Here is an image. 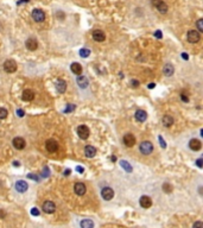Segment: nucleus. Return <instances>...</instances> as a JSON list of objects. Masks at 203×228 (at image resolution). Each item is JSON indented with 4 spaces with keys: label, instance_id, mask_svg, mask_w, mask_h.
<instances>
[{
    "label": "nucleus",
    "instance_id": "f257e3e1",
    "mask_svg": "<svg viewBox=\"0 0 203 228\" xmlns=\"http://www.w3.org/2000/svg\"><path fill=\"white\" fill-rule=\"evenodd\" d=\"M151 1H152V5H153L162 14L167 12V5H166L163 0H151Z\"/></svg>",
    "mask_w": 203,
    "mask_h": 228
},
{
    "label": "nucleus",
    "instance_id": "f03ea898",
    "mask_svg": "<svg viewBox=\"0 0 203 228\" xmlns=\"http://www.w3.org/2000/svg\"><path fill=\"white\" fill-rule=\"evenodd\" d=\"M139 150L143 155H150L153 151V145L150 142H143L139 146Z\"/></svg>",
    "mask_w": 203,
    "mask_h": 228
},
{
    "label": "nucleus",
    "instance_id": "7ed1b4c3",
    "mask_svg": "<svg viewBox=\"0 0 203 228\" xmlns=\"http://www.w3.org/2000/svg\"><path fill=\"white\" fill-rule=\"evenodd\" d=\"M4 70L6 72H10L12 74L17 70V63L14 62L13 59H7L5 63H4Z\"/></svg>",
    "mask_w": 203,
    "mask_h": 228
},
{
    "label": "nucleus",
    "instance_id": "20e7f679",
    "mask_svg": "<svg viewBox=\"0 0 203 228\" xmlns=\"http://www.w3.org/2000/svg\"><path fill=\"white\" fill-rule=\"evenodd\" d=\"M32 18H33L35 22L42 23V22H44V19H45V13H44L42 10H39V8H36V10L32 11Z\"/></svg>",
    "mask_w": 203,
    "mask_h": 228
},
{
    "label": "nucleus",
    "instance_id": "39448f33",
    "mask_svg": "<svg viewBox=\"0 0 203 228\" xmlns=\"http://www.w3.org/2000/svg\"><path fill=\"white\" fill-rule=\"evenodd\" d=\"M187 38H188V41H189L190 43H197L200 41L201 36H200V32H198V31H196V30H190L189 32H188V35H187Z\"/></svg>",
    "mask_w": 203,
    "mask_h": 228
},
{
    "label": "nucleus",
    "instance_id": "423d86ee",
    "mask_svg": "<svg viewBox=\"0 0 203 228\" xmlns=\"http://www.w3.org/2000/svg\"><path fill=\"white\" fill-rule=\"evenodd\" d=\"M43 212H45L46 214H52L56 210V206H55L54 202H51V201H45L44 203H43Z\"/></svg>",
    "mask_w": 203,
    "mask_h": 228
},
{
    "label": "nucleus",
    "instance_id": "0eeeda50",
    "mask_svg": "<svg viewBox=\"0 0 203 228\" xmlns=\"http://www.w3.org/2000/svg\"><path fill=\"white\" fill-rule=\"evenodd\" d=\"M77 134H79V137H80L81 139H87V138L89 137V134H90L89 128L87 127L86 125L79 126V128H77Z\"/></svg>",
    "mask_w": 203,
    "mask_h": 228
},
{
    "label": "nucleus",
    "instance_id": "6e6552de",
    "mask_svg": "<svg viewBox=\"0 0 203 228\" xmlns=\"http://www.w3.org/2000/svg\"><path fill=\"white\" fill-rule=\"evenodd\" d=\"M45 147H46V150L49 152L54 153V152H56L58 150V142H56V140H54V139H49L48 142H45Z\"/></svg>",
    "mask_w": 203,
    "mask_h": 228
},
{
    "label": "nucleus",
    "instance_id": "1a4fd4ad",
    "mask_svg": "<svg viewBox=\"0 0 203 228\" xmlns=\"http://www.w3.org/2000/svg\"><path fill=\"white\" fill-rule=\"evenodd\" d=\"M101 196L103 197V200L109 201V200L113 199V196H114V191H113V189H112V188L106 186V188H103V189L101 190Z\"/></svg>",
    "mask_w": 203,
    "mask_h": 228
},
{
    "label": "nucleus",
    "instance_id": "9d476101",
    "mask_svg": "<svg viewBox=\"0 0 203 228\" xmlns=\"http://www.w3.org/2000/svg\"><path fill=\"white\" fill-rule=\"evenodd\" d=\"M123 144L127 146V147H132L135 144V137L132 133H127L123 136Z\"/></svg>",
    "mask_w": 203,
    "mask_h": 228
},
{
    "label": "nucleus",
    "instance_id": "9b49d317",
    "mask_svg": "<svg viewBox=\"0 0 203 228\" xmlns=\"http://www.w3.org/2000/svg\"><path fill=\"white\" fill-rule=\"evenodd\" d=\"M93 38H94L95 42H103L106 39V35L101 30H95L93 32Z\"/></svg>",
    "mask_w": 203,
    "mask_h": 228
},
{
    "label": "nucleus",
    "instance_id": "f8f14e48",
    "mask_svg": "<svg viewBox=\"0 0 203 228\" xmlns=\"http://www.w3.org/2000/svg\"><path fill=\"white\" fill-rule=\"evenodd\" d=\"M74 190H75V193H76L77 195L82 196V195H84V194H86L87 188H86V185L83 184V183H81V182H77V183H75V185H74Z\"/></svg>",
    "mask_w": 203,
    "mask_h": 228
},
{
    "label": "nucleus",
    "instance_id": "ddd939ff",
    "mask_svg": "<svg viewBox=\"0 0 203 228\" xmlns=\"http://www.w3.org/2000/svg\"><path fill=\"white\" fill-rule=\"evenodd\" d=\"M13 146L17 149V150H23L24 147H25V140L23 139V138H20V137H17V138H14L13 139Z\"/></svg>",
    "mask_w": 203,
    "mask_h": 228
},
{
    "label": "nucleus",
    "instance_id": "4468645a",
    "mask_svg": "<svg viewBox=\"0 0 203 228\" xmlns=\"http://www.w3.org/2000/svg\"><path fill=\"white\" fill-rule=\"evenodd\" d=\"M25 45H26L27 49L31 50V51H35L38 48V43H37V41L35 38H29L26 41V43H25Z\"/></svg>",
    "mask_w": 203,
    "mask_h": 228
},
{
    "label": "nucleus",
    "instance_id": "2eb2a0df",
    "mask_svg": "<svg viewBox=\"0 0 203 228\" xmlns=\"http://www.w3.org/2000/svg\"><path fill=\"white\" fill-rule=\"evenodd\" d=\"M33 98H35V93L32 90H30V89H25L23 92V94H22L23 101H32Z\"/></svg>",
    "mask_w": 203,
    "mask_h": 228
},
{
    "label": "nucleus",
    "instance_id": "dca6fc26",
    "mask_svg": "<svg viewBox=\"0 0 203 228\" xmlns=\"http://www.w3.org/2000/svg\"><path fill=\"white\" fill-rule=\"evenodd\" d=\"M189 146L190 149L194 150V151H200L201 147H202V142H200L198 139H191L189 142Z\"/></svg>",
    "mask_w": 203,
    "mask_h": 228
},
{
    "label": "nucleus",
    "instance_id": "f3484780",
    "mask_svg": "<svg viewBox=\"0 0 203 228\" xmlns=\"http://www.w3.org/2000/svg\"><path fill=\"white\" fill-rule=\"evenodd\" d=\"M139 202H140V206L143 208H150L152 206V200L150 199L149 196H141Z\"/></svg>",
    "mask_w": 203,
    "mask_h": 228
},
{
    "label": "nucleus",
    "instance_id": "a211bd4d",
    "mask_svg": "<svg viewBox=\"0 0 203 228\" xmlns=\"http://www.w3.org/2000/svg\"><path fill=\"white\" fill-rule=\"evenodd\" d=\"M56 89H57V92L58 93H64L66 90H67V83H66V81L64 80H58L57 82H56Z\"/></svg>",
    "mask_w": 203,
    "mask_h": 228
},
{
    "label": "nucleus",
    "instance_id": "6ab92c4d",
    "mask_svg": "<svg viewBox=\"0 0 203 228\" xmlns=\"http://www.w3.org/2000/svg\"><path fill=\"white\" fill-rule=\"evenodd\" d=\"M84 155H86V157H88V158H93V157H95V155H96V149H95L94 146H90V145L86 146V149H84Z\"/></svg>",
    "mask_w": 203,
    "mask_h": 228
},
{
    "label": "nucleus",
    "instance_id": "aec40b11",
    "mask_svg": "<svg viewBox=\"0 0 203 228\" xmlns=\"http://www.w3.org/2000/svg\"><path fill=\"white\" fill-rule=\"evenodd\" d=\"M15 189H17V191H19V193H25L27 190V183L25 181H18V182L15 183Z\"/></svg>",
    "mask_w": 203,
    "mask_h": 228
},
{
    "label": "nucleus",
    "instance_id": "412c9836",
    "mask_svg": "<svg viewBox=\"0 0 203 228\" xmlns=\"http://www.w3.org/2000/svg\"><path fill=\"white\" fill-rule=\"evenodd\" d=\"M146 118H147V114H146V112H145V111L139 109V111H137V112H135V119H137L138 121L143 122V121H145V120H146Z\"/></svg>",
    "mask_w": 203,
    "mask_h": 228
},
{
    "label": "nucleus",
    "instance_id": "4be33fe9",
    "mask_svg": "<svg viewBox=\"0 0 203 228\" xmlns=\"http://www.w3.org/2000/svg\"><path fill=\"white\" fill-rule=\"evenodd\" d=\"M70 69H71V71L75 74V75H81L82 72V67L80 63H76V62H74L71 65H70Z\"/></svg>",
    "mask_w": 203,
    "mask_h": 228
},
{
    "label": "nucleus",
    "instance_id": "5701e85b",
    "mask_svg": "<svg viewBox=\"0 0 203 228\" xmlns=\"http://www.w3.org/2000/svg\"><path fill=\"white\" fill-rule=\"evenodd\" d=\"M162 122L165 127H170V126L174 124V119H172V116H170V115H165V116L163 118Z\"/></svg>",
    "mask_w": 203,
    "mask_h": 228
},
{
    "label": "nucleus",
    "instance_id": "b1692460",
    "mask_svg": "<svg viewBox=\"0 0 203 228\" xmlns=\"http://www.w3.org/2000/svg\"><path fill=\"white\" fill-rule=\"evenodd\" d=\"M77 83H79V86L81 87V88H86L87 86H88V80H87V77L86 76H77Z\"/></svg>",
    "mask_w": 203,
    "mask_h": 228
},
{
    "label": "nucleus",
    "instance_id": "393cba45",
    "mask_svg": "<svg viewBox=\"0 0 203 228\" xmlns=\"http://www.w3.org/2000/svg\"><path fill=\"white\" fill-rule=\"evenodd\" d=\"M94 227V222L89 219H84L81 221V228H93Z\"/></svg>",
    "mask_w": 203,
    "mask_h": 228
},
{
    "label": "nucleus",
    "instance_id": "a878e982",
    "mask_svg": "<svg viewBox=\"0 0 203 228\" xmlns=\"http://www.w3.org/2000/svg\"><path fill=\"white\" fill-rule=\"evenodd\" d=\"M163 71H164L165 76H172V74H174V67L171 64H165Z\"/></svg>",
    "mask_w": 203,
    "mask_h": 228
},
{
    "label": "nucleus",
    "instance_id": "bb28decb",
    "mask_svg": "<svg viewBox=\"0 0 203 228\" xmlns=\"http://www.w3.org/2000/svg\"><path fill=\"white\" fill-rule=\"evenodd\" d=\"M120 165H121L126 171H128V172H132V170H133L132 166L130 165V163H127L126 160H120Z\"/></svg>",
    "mask_w": 203,
    "mask_h": 228
},
{
    "label": "nucleus",
    "instance_id": "cd10ccee",
    "mask_svg": "<svg viewBox=\"0 0 203 228\" xmlns=\"http://www.w3.org/2000/svg\"><path fill=\"white\" fill-rule=\"evenodd\" d=\"M89 55H90V50H89V49L83 48V49L80 50V56L81 57H88Z\"/></svg>",
    "mask_w": 203,
    "mask_h": 228
},
{
    "label": "nucleus",
    "instance_id": "c85d7f7f",
    "mask_svg": "<svg viewBox=\"0 0 203 228\" xmlns=\"http://www.w3.org/2000/svg\"><path fill=\"white\" fill-rule=\"evenodd\" d=\"M163 189H164V191H166V193H171V191H172V185L169 184V183H165V184H163Z\"/></svg>",
    "mask_w": 203,
    "mask_h": 228
},
{
    "label": "nucleus",
    "instance_id": "c756f323",
    "mask_svg": "<svg viewBox=\"0 0 203 228\" xmlns=\"http://www.w3.org/2000/svg\"><path fill=\"white\" fill-rule=\"evenodd\" d=\"M196 25H197V29H198V32H203V20L202 19H198L197 23H196Z\"/></svg>",
    "mask_w": 203,
    "mask_h": 228
},
{
    "label": "nucleus",
    "instance_id": "7c9ffc66",
    "mask_svg": "<svg viewBox=\"0 0 203 228\" xmlns=\"http://www.w3.org/2000/svg\"><path fill=\"white\" fill-rule=\"evenodd\" d=\"M7 111L5 109V108H1L0 107V119H5L6 116H7Z\"/></svg>",
    "mask_w": 203,
    "mask_h": 228
},
{
    "label": "nucleus",
    "instance_id": "2f4dec72",
    "mask_svg": "<svg viewBox=\"0 0 203 228\" xmlns=\"http://www.w3.org/2000/svg\"><path fill=\"white\" fill-rule=\"evenodd\" d=\"M192 228H203V223L201 222V221H196V222L194 223Z\"/></svg>",
    "mask_w": 203,
    "mask_h": 228
},
{
    "label": "nucleus",
    "instance_id": "473e14b6",
    "mask_svg": "<svg viewBox=\"0 0 203 228\" xmlns=\"http://www.w3.org/2000/svg\"><path fill=\"white\" fill-rule=\"evenodd\" d=\"M31 214H32V215H35V216H38V215H39V210H38L37 208H32Z\"/></svg>",
    "mask_w": 203,
    "mask_h": 228
},
{
    "label": "nucleus",
    "instance_id": "72a5a7b5",
    "mask_svg": "<svg viewBox=\"0 0 203 228\" xmlns=\"http://www.w3.org/2000/svg\"><path fill=\"white\" fill-rule=\"evenodd\" d=\"M158 138H159V142H161V146H162L163 149H165V147H166V144H165V142H164V139H163L161 136H159Z\"/></svg>",
    "mask_w": 203,
    "mask_h": 228
},
{
    "label": "nucleus",
    "instance_id": "f704fd0d",
    "mask_svg": "<svg viewBox=\"0 0 203 228\" xmlns=\"http://www.w3.org/2000/svg\"><path fill=\"white\" fill-rule=\"evenodd\" d=\"M131 86H132V87H134V88H135V87H138V86H139V81H137V80H132V81H131Z\"/></svg>",
    "mask_w": 203,
    "mask_h": 228
},
{
    "label": "nucleus",
    "instance_id": "c9c22d12",
    "mask_svg": "<svg viewBox=\"0 0 203 228\" xmlns=\"http://www.w3.org/2000/svg\"><path fill=\"white\" fill-rule=\"evenodd\" d=\"M154 36H156L158 39H161V38H162V32L158 30V31H156V32H154Z\"/></svg>",
    "mask_w": 203,
    "mask_h": 228
},
{
    "label": "nucleus",
    "instance_id": "e433bc0d",
    "mask_svg": "<svg viewBox=\"0 0 203 228\" xmlns=\"http://www.w3.org/2000/svg\"><path fill=\"white\" fill-rule=\"evenodd\" d=\"M196 164H197V166H198V168H202V159H201V158H200V159H197V160H196Z\"/></svg>",
    "mask_w": 203,
    "mask_h": 228
},
{
    "label": "nucleus",
    "instance_id": "4c0bfd02",
    "mask_svg": "<svg viewBox=\"0 0 203 228\" xmlns=\"http://www.w3.org/2000/svg\"><path fill=\"white\" fill-rule=\"evenodd\" d=\"M17 114H18V116H24V111L18 109V111H17Z\"/></svg>",
    "mask_w": 203,
    "mask_h": 228
},
{
    "label": "nucleus",
    "instance_id": "58836bf2",
    "mask_svg": "<svg viewBox=\"0 0 203 228\" xmlns=\"http://www.w3.org/2000/svg\"><path fill=\"white\" fill-rule=\"evenodd\" d=\"M74 108H75L74 106H70V105H69V106H68V108L66 109V112H69V111H74Z\"/></svg>",
    "mask_w": 203,
    "mask_h": 228
},
{
    "label": "nucleus",
    "instance_id": "ea45409f",
    "mask_svg": "<svg viewBox=\"0 0 203 228\" xmlns=\"http://www.w3.org/2000/svg\"><path fill=\"white\" fill-rule=\"evenodd\" d=\"M182 100H183V101H185V102H188V101H189V99H188V98H187L184 94H182Z\"/></svg>",
    "mask_w": 203,
    "mask_h": 228
},
{
    "label": "nucleus",
    "instance_id": "a19ab883",
    "mask_svg": "<svg viewBox=\"0 0 203 228\" xmlns=\"http://www.w3.org/2000/svg\"><path fill=\"white\" fill-rule=\"evenodd\" d=\"M48 175H49V172H48V168H45V169H44V175H43V176H45V177H46Z\"/></svg>",
    "mask_w": 203,
    "mask_h": 228
},
{
    "label": "nucleus",
    "instance_id": "79ce46f5",
    "mask_svg": "<svg viewBox=\"0 0 203 228\" xmlns=\"http://www.w3.org/2000/svg\"><path fill=\"white\" fill-rule=\"evenodd\" d=\"M182 57L184 58V59H188L189 57H188V54H182Z\"/></svg>",
    "mask_w": 203,
    "mask_h": 228
},
{
    "label": "nucleus",
    "instance_id": "37998d69",
    "mask_svg": "<svg viewBox=\"0 0 203 228\" xmlns=\"http://www.w3.org/2000/svg\"><path fill=\"white\" fill-rule=\"evenodd\" d=\"M149 88H150V89H152V88H154V83H150V85H149Z\"/></svg>",
    "mask_w": 203,
    "mask_h": 228
},
{
    "label": "nucleus",
    "instance_id": "c03bdc74",
    "mask_svg": "<svg viewBox=\"0 0 203 228\" xmlns=\"http://www.w3.org/2000/svg\"><path fill=\"white\" fill-rule=\"evenodd\" d=\"M77 171H79V172H81V173H82V172H83V168H80V166H79V168H77Z\"/></svg>",
    "mask_w": 203,
    "mask_h": 228
},
{
    "label": "nucleus",
    "instance_id": "a18cd8bd",
    "mask_svg": "<svg viewBox=\"0 0 203 228\" xmlns=\"http://www.w3.org/2000/svg\"><path fill=\"white\" fill-rule=\"evenodd\" d=\"M70 173V170H66V172H64V175H69Z\"/></svg>",
    "mask_w": 203,
    "mask_h": 228
}]
</instances>
